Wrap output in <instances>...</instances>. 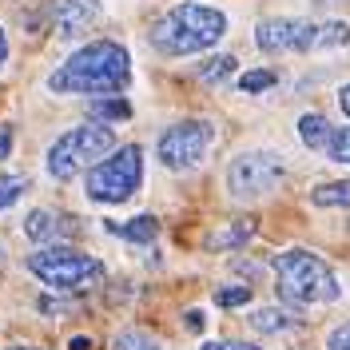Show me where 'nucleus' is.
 Returning a JSON list of instances; mask_svg holds the SVG:
<instances>
[{"instance_id":"1","label":"nucleus","mask_w":350,"mask_h":350,"mask_svg":"<svg viewBox=\"0 0 350 350\" xmlns=\"http://www.w3.org/2000/svg\"><path fill=\"white\" fill-rule=\"evenodd\" d=\"M131 84V56L120 40H88L48 76L56 96H120Z\"/></svg>"},{"instance_id":"2","label":"nucleus","mask_w":350,"mask_h":350,"mask_svg":"<svg viewBox=\"0 0 350 350\" xmlns=\"http://www.w3.org/2000/svg\"><path fill=\"white\" fill-rule=\"evenodd\" d=\"M227 36V16L211 8V4H175L167 8L159 21L152 24L148 40L159 56H196V52H207L215 48L219 40Z\"/></svg>"},{"instance_id":"3","label":"nucleus","mask_w":350,"mask_h":350,"mask_svg":"<svg viewBox=\"0 0 350 350\" xmlns=\"http://www.w3.org/2000/svg\"><path fill=\"white\" fill-rule=\"evenodd\" d=\"M275 291L286 306H323V303H338L342 283L334 275V267L327 259H319L306 247H291L279 251L275 259Z\"/></svg>"},{"instance_id":"4","label":"nucleus","mask_w":350,"mask_h":350,"mask_svg":"<svg viewBox=\"0 0 350 350\" xmlns=\"http://www.w3.org/2000/svg\"><path fill=\"white\" fill-rule=\"evenodd\" d=\"M255 44L262 52H319V48H347L350 24L347 21H291L271 16L259 21Z\"/></svg>"},{"instance_id":"5","label":"nucleus","mask_w":350,"mask_h":350,"mask_svg":"<svg viewBox=\"0 0 350 350\" xmlns=\"http://www.w3.org/2000/svg\"><path fill=\"white\" fill-rule=\"evenodd\" d=\"M24 267L40 279L44 286H52V291H88V286H96L104 279V262L96 259V255H88L80 247H68V243H52V247H40V251H32Z\"/></svg>"},{"instance_id":"6","label":"nucleus","mask_w":350,"mask_h":350,"mask_svg":"<svg viewBox=\"0 0 350 350\" xmlns=\"http://www.w3.org/2000/svg\"><path fill=\"white\" fill-rule=\"evenodd\" d=\"M144 183V148L139 144H124L111 155H100L84 175V196L92 203H124L139 191Z\"/></svg>"},{"instance_id":"7","label":"nucleus","mask_w":350,"mask_h":350,"mask_svg":"<svg viewBox=\"0 0 350 350\" xmlns=\"http://www.w3.org/2000/svg\"><path fill=\"white\" fill-rule=\"evenodd\" d=\"M116 148V135H111V128H104V124H80V128L64 131V135H56V144L48 148V175L52 179H60V183H68L72 175L88 172L96 159L104 152H111Z\"/></svg>"},{"instance_id":"8","label":"nucleus","mask_w":350,"mask_h":350,"mask_svg":"<svg viewBox=\"0 0 350 350\" xmlns=\"http://www.w3.org/2000/svg\"><path fill=\"white\" fill-rule=\"evenodd\" d=\"M211 144H215V124L211 120H179V124L159 131L155 155L167 172H191L207 159Z\"/></svg>"},{"instance_id":"9","label":"nucleus","mask_w":350,"mask_h":350,"mask_svg":"<svg viewBox=\"0 0 350 350\" xmlns=\"http://www.w3.org/2000/svg\"><path fill=\"white\" fill-rule=\"evenodd\" d=\"M283 179H286V163L283 155L275 152H243L227 163V191L243 203L271 196Z\"/></svg>"},{"instance_id":"10","label":"nucleus","mask_w":350,"mask_h":350,"mask_svg":"<svg viewBox=\"0 0 350 350\" xmlns=\"http://www.w3.org/2000/svg\"><path fill=\"white\" fill-rule=\"evenodd\" d=\"M48 12H52L56 32L72 40V36H84L88 28L100 21V12H104V8H100V0H52V8H48Z\"/></svg>"},{"instance_id":"11","label":"nucleus","mask_w":350,"mask_h":350,"mask_svg":"<svg viewBox=\"0 0 350 350\" xmlns=\"http://www.w3.org/2000/svg\"><path fill=\"white\" fill-rule=\"evenodd\" d=\"M72 231V219H64L60 211H52V207H36L32 215L24 219V235L36 243H48V239H60Z\"/></svg>"},{"instance_id":"12","label":"nucleus","mask_w":350,"mask_h":350,"mask_svg":"<svg viewBox=\"0 0 350 350\" xmlns=\"http://www.w3.org/2000/svg\"><path fill=\"white\" fill-rule=\"evenodd\" d=\"M259 231V223L255 219H235V223H223L219 231L207 235V251H239L243 243L251 239Z\"/></svg>"},{"instance_id":"13","label":"nucleus","mask_w":350,"mask_h":350,"mask_svg":"<svg viewBox=\"0 0 350 350\" xmlns=\"http://www.w3.org/2000/svg\"><path fill=\"white\" fill-rule=\"evenodd\" d=\"M108 227L120 235V239L144 243V247H148V243H155V235H159V219L148 215V211H144V215H131L128 223H108Z\"/></svg>"},{"instance_id":"14","label":"nucleus","mask_w":350,"mask_h":350,"mask_svg":"<svg viewBox=\"0 0 350 350\" xmlns=\"http://www.w3.org/2000/svg\"><path fill=\"white\" fill-rule=\"evenodd\" d=\"M251 327L259 330V334H279V330L299 327V314H291L283 306H259V310L251 314Z\"/></svg>"},{"instance_id":"15","label":"nucleus","mask_w":350,"mask_h":350,"mask_svg":"<svg viewBox=\"0 0 350 350\" xmlns=\"http://www.w3.org/2000/svg\"><path fill=\"white\" fill-rule=\"evenodd\" d=\"M299 139H303L310 152H323L330 139V124L327 116H319V111H306L303 120H299Z\"/></svg>"},{"instance_id":"16","label":"nucleus","mask_w":350,"mask_h":350,"mask_svg":"<svg viewBox=\"0 0 350 350\" xmlns=\"http://www.w3.org/2000/svg\"><path fill=\"white\" fill-rule=\"evenodd\" d=\"M88 111H92V120H104V124H124V120H131V104L124 96H96Z\"/></svg>"},{"instance_id":"17","label":"nucleus","mask_w":350,"mask_h":350,"mask_svg":"<svg viewBox=\"0 0 350 350\" xmlns=\"http://www.w3.org/2000/svg\"><path fill=\"white\" fill-rule=\"evenodd\" d=\"M310 203L314 207H350V179H330L310 187Z\"/></svg>"},{"instance_id":"18","label":"nucleus","mask_w":350,"mask_h":350,"mask_svg":"<svg viewBox=\"0 0 350 350\" xmlns=\"http://www.w3.org/2000/svg\"><path fill=\"white\" fill-rule=\"evenodd\" d=\"M111 350H163V347H159V338H155L152 330L128 327V330H120V334L111 338Z\"/></svg>"},{"instance_id":"19","label":"nucleus","mask_w":350,"mask_h":350,"mask_svg":"<svg viewBox=\"0 0 350 350\" xmlns=\"http://www.w3.org/2000/svg\"><path fill=\"white\" fill-rule=\"evenodd\" d=\"M235 68H239V60H235V56L219 52V56H211L207 64H199V80H203V84H223Z\"/></svg>"},{"instance_id":"20","label":"nucleus","mask_w":350,"mask_h":350,"mask_svg":"<svg viewBox=\"0 0 350 350\" xmlns=\"http://www.w3.org/2000/svg\"><path fill=\"white\" fill-rule=\"evenodd\" d=\"M275 84H279V76L271 68H251V72L239 76V92H247V96H259V92H267V88H275Z\"/></svg>"},{"instance_id":"21","label":"nucleus","mask_w":350,"mask_h":350,"mask_svg":"<svg viewBox=\"0 0 350 350\" xmlns=\"http://www.w3.org/2000/svg\"><path fill=\"white\" fill-rule=\"evenodd\" d=\"M327 159L334 163H347L350 167V128H330V139H327Z\"/></svg>"},{"instance_id":"22","label":"nucleus","mask_w":350,"mask_h":350,"mask_svg":"<svg viewBox=\"0 0 350 350\" xmlns=\"http://www.w3.org/2000/svg\"><path fill=\"white\" fill-rule=\"evenodd\" d=\"M24 191H28V179H24V175H4L0 172V211H8Z\"/></svg>"},{"instance_id":"23","label":"nucleus","mask_w":350,"mask_h":350,"mask_svg":"<svg viewBox=\"0 0 350 350\" xmlns=\"http://www.w3.org/2000/svg\"><path fill=\"white\" fill-rule=\"evenodd\" d=\"M215 303L219 306H247L251 303V286H219Z\"/></svg>"},{"instance_id":"24","label":"nucleus","mask_w":350,"mask_h":350,"mask_svg":"<svg viewBox=\"0 0 350 350\" xmlns=\"http://www.w3.org/2000/svg\"><path fill=\"white\" fill-rule=\"evenodd\" d=\"M327 350H350V323H342V327H334L327 334Z\"/></svg>"},{"instance_id":"25","label":"nucleus","mask_w":350,"mask_h":350,"mask_svg":"<svg viewBox=\"0 0 350 350\" xmlns=\"http://www.w3.org/2000/svg\"><path fill=\"white\" fill-rule=\"evenodd\" d=\"M12 144H16L12 124H0V159H8V155H12Z\"/></svg>"},{"instance_id":"26","label":"nucleus","mask_w":350,"mask_h":350,"mask_svg":"<svg viewBox=\"0 0 350 350\" xmlns=\"http://www.w3.org/2000/svg\"><path fill=\"white\" fill-rule=\"evenodd\" d=\"M199 350H262V347H251V342H203Z\"/></svg>"},{"instance_id":"27","label":"nucleus","mask_w":350,"mask_h":350,"mask_svg":"<svg viewBox=\"0 0 350 350\" xmlns=\"http://www.w3.org/2000/svg\"><path fill=\"white\" fill-rule=\"evenodd\" d=\"M183 327H187V330H203V327H207V319H203V310H196V306H191V310L183 314Z\"/></svg>"},{"instance_id":"28","label":"nucleus","mask_w":350,"mask_h":350,"mask_svg":"<svg viewBox=\"0 0 350 350\" xmlns=\"http://www.w3.org/2000/svg\"><path fill=\"white\" fill-rule=\"evenodd\" d=\"M68 350H92V338L88 334H76V338H68Z\"/></svg>"},{"instance_id":"29","label":"nucleus","mask_w":350,"mask_h":350,"mask_svg":"<svg viewBox=\"0 0 350 350\" xmlns=\"http://www.w3.org/2000/svg\"><path fill=\"white\" fill-rule=\"evenodd\" d=\"M8 64V32L0 28V68Z\"/></svg>"},{"instance_id":"30","label":"nucleus","mask_w":350,"mask_h":350,"mask_svg":"<svg viewBox=\"0 0 350 350\" xmlns=\"http://www.w3.org/2000/svg\"><path fill=\"white\" fill-rule=\"evenodd\" d=\"M338 108H342V116H350V84L338 92Z\"/></svg>"},{"instance_id":"31","label":"nucleus","mask_w":350,"mask_h":350,"mask_svg":"<svg viewBox=\"0 0 350 350\" xmlns=\"http://www.w3.org/2000/svg\"><path fill=\"white\" fill-rule=\"evenodd\" d=\"M8 350H44V347H8Z\"/></svg>"},{"instance_id":"32","label":"nucleus","mask_w":350,"mask_h":350,"mask_svg":"<svg viewBox=\"0 0 350 350\" xmlns=\"http://www.w3.org/2000/svg\"><path fill=\"white\" fill-rule=\"evenodd\" d=\"M0 259H4V251H0Z\"/></svg>"}]
</instances>
